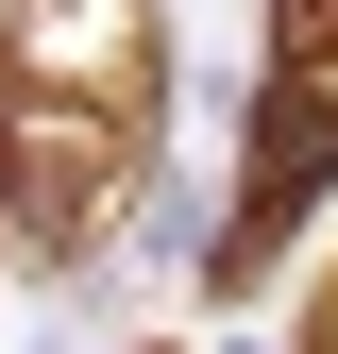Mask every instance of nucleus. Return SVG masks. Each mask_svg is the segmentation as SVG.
<instances>
[{"instance_id": "f257e3e1", "label": "nucleus", "mask_w": 338, "mask_h": 354, "mask_svg": "<svg viewBox=\"0 0 338 354\" xmlns=\"http://www.w3.org/2000/svg\"><path fill=\"white\" fill-rule=\"evenodd\" d=\"M136 152H152V0H0V203L51 270L118 219Z\"/></svg>"}, {"instance_id": "f03ea898", "label": "nucleus", "mask_w": 338, "mask_h": 354, "mask_svg": "<svg viewBox=\"0 0 338 354\" xmlns=\"http://www.w3.org/2000/svg\"><path fill=\"white\" fill-rule=\"evenodd\" d=\"M338 186V0H271V68H254V152H237V219L203 253V287L254 304L305 236V203Z\"/></svg>"}, {"instance_id": "7ed1b4c3", "label": "nucleus", "mask_w": 338, "mask_h": 354, "mask_svg": "<svg viewBox=\"0 0 338 354\" xmlns=\"http://www.w3.org/2000/svg\"><path fill=\"white\" fill-rule=\"evenodd\" d=\"M321 354H338V321H321Z\"/></svg>"}]
</instances>
